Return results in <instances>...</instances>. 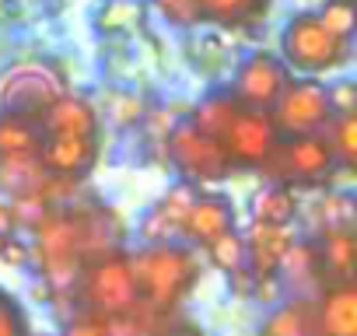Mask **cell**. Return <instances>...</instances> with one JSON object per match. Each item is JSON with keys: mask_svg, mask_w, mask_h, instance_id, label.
I'll return each instance as SVG.
<instances>
[{"mask_svg": "<svg viewBox=\"0 0 357 336\" xmlns=\"http://www.w3.org/2000/svg\"><path fill=\"white\" fill-rule=\"evenodd\" d=\"M130 256L137 308L147 315H168L200 280V263L190 249L175 242H147Z\"/></svg>", "mask_w": 357, "mask_h": 336, "instance_id": "cell-1", "label": "cell"}, {"mask_svg": "<svg viewBox=\"0 0 357 336\" xmlns=\"http://www.w3.org/2000/svg\"><path fill=\"white\" fill-rule=\"evenodd\" d=\"M350 56H354L350 39L326 29L315 11L294 15L287 22V29L280 32V60L287 70H294L301 77H319V74L340 70L350 63Z\"/></svg>", "mask_w": 357, "mask_h": 336, "instance_id": "cell-2", "label": "cell"}, {"mask_svg": "<svg viewBox=\"0 0 357 336\" xmlns=\"http://www.w3.org/2000/svg\"><path fill=\"white\" fill-rule=\"evenodd\" d=\"M77 305L91 315H123L137 308V287H133V270H130V256L123 249L102 252L95 259H88L74 280Z\"/></svg>", "mask_w": 357, "mask_h": 336, "instance_id": "cell-3", "label": "cell"}, {"mask_svg": "<svg viewBox=\"0 0 357 336\" xmlns=\"http://www.w3.org/2000/svg\"><path fill=\"white\" fill-rule=\"evenodd\" d=\"M63 91V74L50 60H18L0 70V116H25L39 123Z\"/></svg>", "mask_w": 357, "mask_h": 336, "instance_id": "cell-4", "label": "cell"}, {"mask_svg": "<svg viewBox=\"0 0 357 336\" xmlns=\"http://www.w3.org/2000/svg\"><path fill=\"white\" fill-rule=\"evenodd\" d=\"M333 151L322 133H301V137H280L259 172L270 176V183L291 186V190H312L322 186L333 176Z\"/></svg>", "mask_w": 357, "mask_h": 336, "instance_id": "cell-5", "label": "cell"}, {"mask_svg": "<svg viewBox=\"0 0 357 336\" xmlns=\"http://www.w3.org/2000/svg\"><path fill=\"white\" fill-rule=\"evenodd\" d=\"M277 137H301V133H322L333 119V105L326 95V84L319 77H291L277 102L266 109Z\"/></svg>", "mask_w": 357, "mask_h": 336, "instance_id": "cell-6", "label": "cell"}, {"mask_svg": "<svg viewBox=\"0 0 357 336\" xmlns=\"http://www.w3.org/2000/svg\"><path fill=\"white\" fill-rule=\"evenodd\" d=\"M168 144V158L178 168V176L186 183H221L235 172V165L228 158V151L221 147V140L200 133L190 119L175 123L165 137Z\"/></svg>", "mask_w": 357, "mask_h": 336, "instance_id": "cell-7", "label": "cell"}, {"mask_svg": "<svg viewBox=\"0 0 357 336\" xmlns=\"http://www.w3.org/2000/svg\"><path fill=\"white\" fill-rule=\"evenodd\" d=\"M277 140L280 137H277L270 116L263 109H249V105H238L228 130L221 133V147L228 151L235 168H263V161L270 158Z\"/></svg>", "mask_w": 357, "mask_h": 336, "instance_id": "cell-8", "label": "cell"}, {"mask_svg": "<svg viewBox=\"0 0 357 336\" xmlns=\"http://www.w3.org/2000/svg\"><path fill=\"white\" fill-rule=\"evenodd\" d=\"M291 81V70L284 67L280 56L266 53V49H256L252 56H245L235 70V81H231V95L249 105V109H270L277 102V95L284 91V84Z\"/></svg>", "mask_w": 357, "mask_h": 336, "instance_id": "cell-9", "label": "cell"}, {"mask_svg": "<svg viewBox=\"0 0 357 336\" xmlns=\"http://www.w3.org/2000/svg\"><path fill=\"white\" fill-rule=\"evenodd\" d=\"M98 158L95 137H67V133H46L39 144V161L50 176L63 179H81L91 172V165Z\"/></svg>", "mask_w": 357, "mask_h": 336, "instance_id": "cell-10", "label": "cell"}, {"mask_svg": "<svg viewBox=\"0 0 357 336\" xmlns=\"http://www.w3.org/2000/svg\"><path fill=\"white\" fill-rule=\"evenodd\" d=\"M228 228H235V211H231L228 197H221V193H200L190 204V211L183 214V221H178V235L197 245L214 242Z\"/></svg>", "mask_w": 357, "mask_h": 336, "instance_id": "cell-11", "label": "cell"}, {"mask_svg": "<svg viewBox=\"0 0 357 336\" xmlns=\"http://www.w3.org/2000/svg\"><path fill=\"white\" fill-rule=\"evenodd\" d=\"M291 242H294L291 224L252 221V228L245 235V266L252 270V277H273Z\"/></svg>", "mask_w": 357, "mask_h": 336, "instance_id": "cell-12", "label": "cell"}, {"mask_svg": "<svg viewBox=\"0 0 357 336\" xmlns=\"http://www.w3.org/2000/svg\"><path fill=\"white\" fill-rule=\"evenodd\" d=\"M315 322L319 336H357V284H326V294L315 305Z\"/></svg>", "mask_w": 357, "mask_h": 336, "instance_id": "cell-13", "label": "cell"}, {"mask_svg": "<svg viewBox=\"0 0 357 336\" xmlns=\"http://www.w3.org/2000/svg\"><path fill=\"white\" fill-rule=\"evenodd\" d=\"M39 130H43V137H46V133L95 137V133H98V116H95V109H91V102H88V98L63 91V95H60V98L43 112Z\"/></svg>", "mask_w": 357, "mask_h": 336, "instance_id": "cell-14", "label": "cell"}, {"mask_svg": "<svg viewBox=\"0 0 357 336\" xmlns=\"http://www.w3.org/2000/svg\"><path fill=\"white\" fill-rule=\"evenodd\" d=\"M315 249H319V266H322V280L326 284L354 280V266H357L354 228H326L322 238L315 242Z\"/></svg>", "mask_w": 357, "mask_h": 336, "instance_id": "cell-15", "label": "cell"}, {"mask_svg": "<svg viewBox=\"0 0 357 336\" xmlns=\"http://www.w3.org/2000/svg\"><path fill=\"white\" fill-rule=\"evenodd\" d=\"M259 336H319V322H315V305L308 298H291L280 308H273L263 326Z\"/></svg>", "mask_w": 357, "mask_h": 336, "instance_id": "cell-16", "label": "cell"}, {"mask_svg": "<svg viewBox=\"0 0 357 336\" xmlns=\"http://www.w3.org/2000/svg\"><path fill=\"white\" fill-rule=\"evenodd\" d=\"M238 105H242V102H238L231 91H211L207 98H200V102L193 105L190 123H193L200 133L221 140V133L228 130V123H231V116L238 112Z\"/></svg>", "mask_w": 357, "mask_h": 336, "instance_id": "cell-17", "label": "cell"}, {"mask_svg": "<svg viewBox=\"0 0 357 336\" xmlns=\"http://www.w3.org/2000/svg\"><path fill=\"white\" fill-rule=\"evenodd\" d=\"M249 211H252V221H263V224H291V221L298 217V197H294L291 186L270 183V186H263V190L252 197Z\"/></svg>", "mask_w": 357, "mask_h": 336, "instance_id": "cell-18", "label": "cell"}, {"mask_svg": "<svg viewBox=\"0 0 357 336\" xmlns=\"http://www.w3.org/2000/svg\"><path fill=\"white\" fill-rule=\"evenodd\" d=\"M270 0H200L204 22L221 25V29H242L263 18Z\"/></svg>", "mask_w": 357, "mask_h": 336, "instance_id": "cell-19", "label": "cell"}, {"mask_svg": "<svg viewBox=\"0 0 357 336\" xmlns=\"http://www.w3.org/2000/svg\"><path fill=\"white\" fill-rule=\"evenodd\" d=\"M147 18V4L144 0H102L95 11V29L119 36V32H137L144 29Z\"/></svg>", "mask_w": 357, "mask_h": 336, "instance_id": "cell-20", "label": "cell"}, {"mask_svg": "<svg viewBox=\"0 0 357 336\" xmlns=\"http://www.w3.org/2000/svg\"><path fill=\"white\" fill-rule=\"evenodd\" d=\"M277 273H284L294 287H312V284H319L322 280V266H319V249H315V242H291L287 245V252H284V259H280V266H277Z\"/></svg>", "mask_w": 357, "mask_h": 336, "instance_id": "cell-21", "label": "cell"}, {"mask_svg": "<svg viewBox=\"0 0 357 336\" xmlns=\"http://www.w3.org/2000/svg\"><path fill=\"white\" fill-rule=\"evenodd\" d=\"M43 130L36 119L25 116H0V158H15V154H39Z\"/></svg>", "mask_w": 357, "mask_h": 336, "instance_id": "cell-22", "label": "cell"}, {"mask_svg": "<svg viewBox=\"0 0 357 336\" xmlns=\"http://www.w3.org/2000/svg\"><path fill=\"white\" fill-rule=\"evenodd\" d=\"M322 137L333 151V161H340L343 168L357 165V112H333Z\"/></svg>", "mask_w": 357, "mask_h": 336, "instance_id": "cell-23", "label": "cell"}, {"mask_svg": "<svg viewBox=\"0 0 357 336\" xmlns=\"http://www.w3.org/2000/svg\"><path fill=\"white\" fill-rule=\"evenodd\" d=\"M204 249H207V259H211L221 273H235V270L245 266V238H242L235 228H228L225 235H218V238L207 242Z\"/></svg>", "mask_w": 357, "mask_h": 336, "instance_id": "cell-24", "label": "cell"}, {"mask_svg": "<svg viewBox=\"0 0 357 336\" xmlns=\"http://www.w3.org/2000/svg\"><path fill=\"white\" fill-rule=\"evenodd\" d=\"M315 221L322 224V231L326 228H354V221H357L354 197L350 193H326V197H319Z\"/></svg>", "mask_w": 357, "mask_h": 336, "instance_id": "cell-25", "label": "cell"}, {"mask_svg": "<svg viewBox=\"0 0 357 336\" xmlns=\"http://www.w3.org/2000/svg\"><path fill=\"white\" fill-rule=\"evenodd\" d=\"M315 15H319V22L326 29H333L343 39H350L354 29H357V8H354V0H326L322 11H315Z\"/></svg>", "mask_w": 357, "mask_h": 336, "instance_id": "cell-26", "label": "cell"}, {"mask_svg": "<svg viewBox=\"0 0 357 336\" xmlns=\"http://www.w3.org/2000/svg\"><path fill=\"white\" fill-rule=\"evenodd\" d=\"M151 4L161 11V18L175 29H193L204 25V11H200V0H151Z\"/></svg>", "mask_w": 357, "mask_h": 336, "instance_id": "cell-27", "label": "cell"}, {"mask_svg": "<svg viewBox=\"0 0 357 336\" xmlns=\"http://www.w3.org/2000/svg\"><path fill=\"white\" fill-rule=\"evenodd\" d=\"M200 193H197V183H175L172 190H168V197H161V204H158V211L178 228V221H183V214L190 211V204L197 200Z\"/></svg>", "mask_w": 357, "mask_h": 336, "instance_id": "cell-28", "label": "cell"}, {"mask_svg": "<svg viewBox=\"0 0 357 336\" xmlns=\"http://www.w3.org/2000/svg\"><path fill=\"white\" fill-rule=\"evenodd\" d=\"M0 336H32L22 305L8 291H0Z\"/></svg>", "mask_w": 357, "mask_h": 336, "instance_id": "cell-29", "label": "cell"}, {"mask_svg": "<svg viewBox=\"0 0 357 336\" xmlns=\"http://www.w3.org/2000/svg\"><path fill=\"white\" fill-rule=\"evenodd\" d=\"M137 231H140V238H144V242H172V238L178 235V228H175L161 211H158V204L140 217V228H137Z\"/></svg>", "mask_w": 357, "mask_h": 336, "instance_id": "cell-30", "label": "cell"}, {"mask_svg": "<svg viewBox=\"0 0 357 336\" xmlns=\"http://www.w3.org/2000/svg\"><path fill=\"white\" fill-rule=\"evenodd\" d=\"M333 112H357V84L354 81H336L326 88Z\"/></svg>", "mask_w": 357, "mask_h": 336, "instance_id": "cell-31", "label": "cell"}, {"mask_svg": "<svg viewBox=\"0 0 357 336\" xmlns=\"http://www.w3.org/2000/svg\"><path fill=\"white\" fill-rule=\"evenodd\" d=\"M67 336H105V315L81 312V315L67 326Z\"/></svg>", "mask_w": 357, "mask_h": 336, "instance_id": "cell-32", "label": "cell"}, {"mask_svg": "<svg viewBox=\"0 0 357 336\" xmlns=\"http://www.w3.org/2000/svg\"><path fill=\"white\" fill-rule=\"evenodd\" d=\"M112 119H116L119 126L137 123V119H140V102H137L133 95H119V98L112 102Z\"/></svg>", "mask_w": 357, "mask_h": 336, "instance_id": "cell-33", "label": "cell"}, {"mask_svg": "<svg viewBox=\"0 0 357 336\" xmlns=\"http://www.w3.org/2000/svg\"><path fill=\"white\" fill-rule=\"evenodd\" d=\"M32 259V249L25 245V242H18V238H4V249H0V263H8V266H25Z\"/></svg>", "mask_w": 357, "mask_h": 336, "instance_id": "cell-34", "label": "cell"}, {"mask_svg": "<svg viewBox=\"0 0 357 336\" xmlns=\"http://www.w3.org/2000/svg\"><path fill=\"white\" fill-rule=\"evenodd\" d=\"M15 211H11V204H0V235H11L15 231Z\"/></svg>", "mask_w": 357, "mask_h": 336, "instance_id": "cell-35", "label": "cell"}, {"mask_svg": "<svg viewBox=\"0 0 357 336\" xmlns=\"http://www.w3.org/2000/svg\"><path fill=\"white\" fill-rule=\"evenodd\" d=\"M172 336H200V333H197V329H193V333H190V329H183V333H172Z\"/></svg>", "mask_w": 357, "mask_h": 336, "instance_id": "cell-36", "label": "cell"}, {"mask_svg": "<svg viewBox=\"0 0 357 336\" xmlns=\"http://www.w3.org/2000/svg\"><path fill=\"white\" fill-rule=\"evenodd\" d=\"M4 238H8V235H0V249H4Z\"/></svg>", "mask_w": 357, "mask_h": 336, "instance_id": "cell-37", "label": "cell"}, {"mask_svg": "<svg viewBox=\"0 0 357 336\" xmlns=\"http://www.w3.org/2000/svg\"><path fill=\"white\" fill-rule=\"evenodd\" d=\"M43 336H50V333H43Z\"/></svg>", "mask_w": 357, "mask_h": 336, "instance_id": "cell-38", "label": "cell"}]
</instances>
